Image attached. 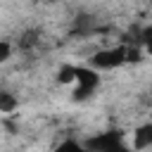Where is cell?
<instances>
[{
    "label": "cell",
    "instance_id": "6da1fadb",
    "mask_svg": "<svg viewBox=\"0 0 152 152\" xmlns=\"http://www.w3.org/2000/svg\"><path fill=\"white\" fill-rule=\"evenodd\" d=\"M88 152H128V147L124 145V138L119 131H109L102 135H95L86 142Z\"/></svg>",
    "mask_w": 152,
    "mask_h": 152
},
{
    "label": "cell",
    "instance_id": "7a4b0ae2",
    "mask_svg": "<svg viewBox=\"0 0 152 152\" xmlns=\"http://www.w3.org/2000/svg\"><path fill=\"white\" fill-rule=\"evenodd\" d=\"M126 62V48H109V50H97L90 59H88V66L90 69H114V66H121Z\"/></svg>",
    "mask_w": 152,
    "mask_h": 152
},
{
    "label": "cell",
    "instance_id": "3957f363",
    "mask_svg": "<svg viewBox=\"0 0 152 152\" xmlns=\"http://www.w3.org/2000/svg\"><path fill=\"white\" fill-rule=\"evenodd\" d=\"M100 86V76L90 66H76V88H74V100H86L95 88Z\"/></svg>",
    "mask_w": 152,
    "mask_h": 152
},
{
    "label": "cell",
    "instance_id": "277c9868",
    "mask_svg": "<svg viewBox=\"0 0 152 152\" xmlns=\"http://www.w3.org/2000/svg\"><path fill=\"white\" fill-rule=\"evenodd\" d=\"M152 147V124H142L133 131V150H147Z\"/></svg>",
    "mask_w": 152,
    "mask_h": 152
},
{
    "label": "cell",
    "instance_id": "5b68a950",
    "mask_svg": "<svg viewBox=\"0 0 152 152\" xmlns=\"http://www.w3.org/2000/svg\"><path fill=\"white\" fill-rule=\"evenodd\" d=\"M57 78H59V83H71V81H76V66H74V64H64V66H59Z\"/></svg>",
    "mask_w": 152,
    "mask_h": 152
},
{
    "label": "cell",
    "instance_id": "8992f818",
    "mask_svg": "<svg viewBox=\"0 0 152 152\" xmlns=\"http://www.w3.org/2000/svg\"><path fill=\"white\" fill-rule=\"evenodd\" d=\"M14 109H17V97L10 95V93H0V112L10 114V112H14Z\"/></svg>",
    "mask_w": 152,
    "mask_h": 152
},
{
    "label": "cell",
    "instance_id": "52a82bcc",
    "mask_svg": "<svg viewBox=\"0 0 152 152\" xmlns=\"http://www.w3.org/2000/svg\"><path fill=\"white\" fill-rule=\"evenodd\" d=\"M55 152H83V145L81 142H76V140H64V142H59L57 145V150Z\"/></svg>",
    "mask_w": 152,
    "mask_h": 152
},
{
    "label": "cell",
    "instance_id": "ba28073f",
    "mask_svg": "<svg viewBox=\"0 0 152 152\" xmlns=\"http://www.w3.org/2000/svg\"><path fill=\"white\" fill-rule=\"evenodd\" d=\"M10 55H12V45H10L7 40H0V64H2V62H7V59H10Z\"/></svg>",
    "mask_w": 152,
    "mask_h": 152
},
{
    "label": "cell",
    "instance_id": "9c48e42d",
    "mask_svg": "<svg viewBox=\"0 0 152 152\" xmlns=\"http://www.w3.org/2000/svg\"><path fill=\"white\" fill-rule=\"evenodd\" d=\"M142 43H145V52L152 55V28H145L142 31Z\"/></svg>",
    "mask_w": 152,
    "mask_h": 152
},
{
    "label": "cell",
    "instance_id": "30bf717a",
    "mask_svg": "<svg viewBox=\"0 0 152 152\" xmlns=\"http://www.w3.org/2000/svg\"><path fill=\"white\" fill-rule=\"evenodd\" d=\"M126 62H140V50L138 48H126Z\"/></svg>",
    "mask_w": 152,
    "mask_h": 152
}]
</instances>
